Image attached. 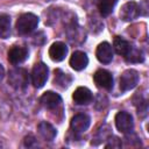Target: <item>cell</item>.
<instances>
[{"label": "cell", "instance_id": "obj_1", "mask_svg": "<svg viewBox=\"0 0 149 149\" xmlns=\"http://www.w3.org/2000/svg\"><path fill=\"white\" fill-rule=\"evenodd\" d=\"M38 24V17L33 13H24L20 15L16 21V30L21 35L31 33Z\"/></svg>", "mask_w": 149, "mask_h": 149}, {"label": "cell", "instance_id": "obj_2", "mask_svg": "<svg viewBox=\"0 0 149 149\" xmlns=\"http://www.w3.org/2000/svg\"><path fill=\"white\" fill-rule=\"evenodd\" d=\"M8 83L16 90H24L29 83L28 72L22 68H15L9 71Z\"/></svg>", "mask_w": 149, "mask_h": 149}, {"label": "cell", "instance_id": "obj_3", "mask_svg": "<svg viewBox=\"0 0 149 149\" xmlns=\"http://www.w3.org/2000/svg\"><path fill=\"white\" fill-rule=\"evenodd\" d=\"M48 73H49V69L43 62L36 63L33 68V71H31V83H33V85L36 88L42 87L45 84L47 79H48Z\"/></svg>", "mask_w": 149, "mask_h": 149}, {"label": "cell", "instance_id": "obj_4", "mask_svg": "<svg viewBox=\"0 0 149 149\" xmlns=\"http://www.w3.org/2000/svg\"><path fill=\"white\" fill-rule=\"evenodd\" d=\"M139 79H140V76H139V72L136 70H133V69L126 70L120 77V81H119L120 90L123 92L133 90L137 85Z\"/></svg>", "mask_w": 149, "mask_h": 149}, {"label": "cell", "instance_id": "obj_5", "mask_svg": "<svg viewBox=\"0 0 149 149\" xmlns=\"http://www.w3.org/2000/svg\"><path fill=\"white\" fill-rule=\"evenodd\" d=\"M115 126L118 128L119 132L123 133V134H128L132 133L133 128H134V121H133V116L125 112L121 111L115 115Z\"/></svg>", "mask_w": 149, "mask_h": 149}, {"label": "cell", "instance_id": "obj_6", "mask_svg": "<svg viewBox=\"0 0 149 149\" xmlns=\"http://www.w3.org/2000/svg\"><path fill=\"white\" fill-rule=\"evenodd\" d=\"M93 80L97 84V86L101 88L111 90L113 87V76L107 70L99 69L98 71H95V73L93 74Z\"/></svg>", "mask_w": 149, "mask_h": 149}, {"label": "cell", "instance_id": "obj_7", "mask_svg": "<svg viewBox=\"0 0 149 149\" xmlns=\"http://www.w3.org/2000/svg\"><path fill=\"white\" fill-rule=\"evenodd\" d=\"M139 15H140V6L134 1H129L121 7L120 17L123 21H133Z\"/></svg>", "mask_w": 149, "mask_h": 149}, {"label": "cell", "instance_id": "obj_8", "mask_svg": "<svg viewBox=\"0 0 149 149\" xmlns=\"http://www.w3.org/2000/svg\"><path fill=\"white\" fill-rule=\"evenodd\" d=\"M91 119L86 114H77L71 119L70 127L74 133H84L90 127Z\"/></svg>", "mask_w": 149, "mask_h": 149}, {"label": "cell", "instance_id": "obj_9", "mask_svg": "<svg viewBox=\"0 0 149 149\" xmlns=\"http://www.w3.org/2000/svg\"><path fill=\"white\" fill-rule=\"evenodd\" d=\"M28 57V50L23 47L19 45H13L8 50V61L13 65H17L23 63Z\"/></svg>", "mask_w": 149, "mask_h": 149}, {"label": "cell", "instance_id": "obj_10", "mask_svg": "<svg viewBox=\"0 0 149 149\" xmlns=\"http://www.w3.org/2000/svg\"><path fill=\"white\" fill-rule=\"evenodd\" d=\"M95 56L98 58V61L100 63L104 64H108L112 62L113 59V49L112 45L107 42H102L98 45L97 51H95Z\"/></svg>", "mask_w": 149, "mask_h": 149}, {"label": "cell", "instance_id": "obj_11", "mask_svg": "<svg viewBox=\"0 0 149 149\" xmlns=\"http://www.w3.org/2000/svg\"><path fill=\"white\" fill-rule=\"evenodd\" d=\"M68 55V47L63 42H55L49 48V56L54 62H62Z\"/></svg>", "mask_w": 149, "mask_h": 149}, {"label": "cell", "instance_id": "obj_12", "mask_svg": "<svg viewBox=\"0 0 149 149\" xmlns=\"http://www.w3.org/2000/svg\"><path fill=\"white\" fill-rule=\"evenodd\" d=\"M40 101L45 108L52 109V108H56L58 105H61L62 98L59 94H57L52 91H47L42 94V97L40 98Z\"/></svg>", "mask_w": 149, "mask_h": 149}, {"label": "cell", "instance_id": "obj_13", "mask_svg": "<svg viewBox=\"0 0 149 149\" xmlns=\"http://www.w3.org/2000/svg\"><path fill=\"white\" fill-rule=\"evenodd\" d=\"M72 99L77 105H87L92 101L93 95H92V92L87 87L80 86V87L76 88V91L73 92Z\"/></svg>", "mask_w": 149, "mask_h": 149}, {"label": "cell", "instance_id": "obj_14", "mask_svg": "<svg viewBox=\"0 0 149 149\" xmlns=\"http://www.w3.org/2000/svg\"><path fill=\"white\" fill-rule=\"evenodd\" d=\"M88 64V58L83 51H74L70 57V65L76 71H80L85 69Z\"/></svg>", "mask_w": 149, "mask_h": 149}, {"label": "cell", "instance_id": "obj_15", "mask_svg": "<svg viewBox=\"0 0 149 149\" xmlns=\"http://www.w3.org/2000/svg\"><path fill=\"white\" fill-rule=\"evenodd\" d=\"M37 130H38L40 136L43 140H45V141H52L55 139L56 134H57L56 129L49 122H47V121L40 122L38 126H37Z\"/></svg>", "mask_w": 149, "mask_h": 149}, {"label": "cell", "instance_id": "obj_16", "mask_svg": "<svg viewBox=\"0 0 149 149\" xmlns=\"http://www.w3.org/2000/svg\"><path fill=\"white\" fill-rule=\"evenodd\" d=\"M133 45H130V43L128 41H126L125 38L120 37V36H115L114 41H113V48L115 49L116 54L126 57L127 54L129 52V50L132 49Z\"/></svg>", "mask_w": 149, "mask_h": 149}, {"label": "cell", "instance_id": "obj_17", "mask_svg": "<svg viewBox=\"0 0 149 149\" xmlns=\"http://www.w3.org/2000/svg\"><path fill=\"white\" fill-rule=\"evenodd\" d=\"M71 81H72V77L69 73H64L61 70H56L55 71V79H54L55 85L57 84L59 87L66 88L71 84Z\"/></svg>", "mask_w": 149, "mask_h": 149}, {"label": "cell", "instance_id": "obj_18", "mask_svg": "<svg viewBox=\"0 0 149 149\" xmlns=\"http://www.w3.org/2000/svg\"><path fill=\"white\" fill-rule=\"evenodd\" d=\"M10 35V17L7 14H0V38H7Z\"/></svg>", "mask_w": 149, "mask_h": 149}, {"label": "cell", "instance_id": "obj_19", "mask_svg": "<svg viewBox=\"0 0 149 149\" xmlns=\"http://www.w3.org/2000/svg\"><path fill=\"white\" fill-rule=\"evenodd\" d=\"M115 3H116V0H99L98 8L100 14L102 16H108L113 12Z\"/></svg>", "mask_w": 149, "mask_h": 149}, {"label": "cell", "instance_id": "obj_20", "mask_svg": "<svg viewBox=\"0 0 149 149\" xmlns=\"http://www.w3.org/2000/svg\"><path fill=\"white\" fill-rule=\"evenodd\" d=\"M125 58L129 63H140V62H143L144 56H143V52L141 50L132 47V49L129 50V52L127 54V56Z\"/></svg>", "mask_w": 149, "mask_h": 149}, {"label": "cell", "instance_id": "obj_21", "mask_svg": "<svg viewBox=\"0 0 149 149\" xmlns=\"http://www.w3.org/2000/svg\"><path fill=\"white\" fill-rule=\"evenodd\" d=\"M24 146L28 147V148L35 147V146H37V142H36V140H35L33 136H27V137L24 139Z\"/></svg>", "mask_w": 149, "mask_h": 149}, {"label": "cell", "instance_id": "obj_22", "mask_svg": "<svg viewBox=\"0 0 149 149\" xmlns=\"http://www.w3.org/2000/svg\"><path fill=\"white\" fill-rule=\"evenodd\" d=\"M111 140V142L109 143H107L105 147L106 148H109V147H112V148H119V147H121V142H118V143H115L119 139L118 137H113V141H112V139H109Z\"/></svg>", "mask_w": 149, "mask_h": 149}, {"label": "cell", "instance_id": "obj_23", "mask_svg": "<svg viewBox=\"0 0 149 149\" xmlns=\"http://www.w3.org/2000/svg\"><path fill=\"white\" fill-rule=\"evenodd\" d=\"M3 76H5V69H3V66L0 64V81L2 80Z\"/></svg>", "mask_w": 149, "mask_h": 149}]
</instances>
